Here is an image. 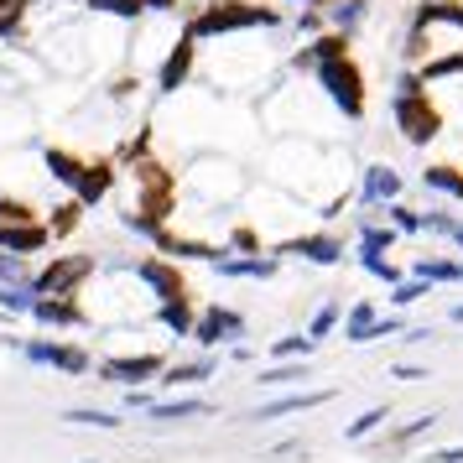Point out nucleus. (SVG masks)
<instances>
[{
    "mask_svg": "<svg viewBox=\"0 0 463 463\" xmlns=\"http://www.w3.org/2000/svg\"><path fill=\"white\" fill-rule=\"evenodd\" d=\"M198 43H224L240 32H281L287 26V5H266V0H209L203 11L183 16Z\"/></svg>",
    "mask_w": 463,
    "mask_h": 463,
    "instance_id": "nucleus-1",
    "label": "nucleus"
},
{
    "mask_svg": "<svg viewBox=\"0 0 463 463\" xmlns=\"http://www.w3.org/2000/svg\"><path fill=\"white\" fill-rule=\"evenodd\" d=\"M313 89L338 109V115H344V120H349V126H359V120L370 115V89H364V68H359L354 58H338V63H317Z\"/></svg>",
    "mask_w": 463,
    "mask_h": 463,
    "instance_id": "nucleus-2",
    "label": "nucleus"
},
{
    "mask_svg": "<svg viewBox=\"0 0 463 463\" xmlns=\"http://www.w3.org/2000/svg\"><path fill=\"white\" fill-rule=\"evenodd\" d=\"M391 120H396V130H401L406 146L427 151L442 130H448V109L438 105L432 89H417V94H391Z\"/></svg>",
    "mask_w": 463,
    "mask_h": 463,
    "instance_id": "nucleus-3",
    "label": "nucleus"
},
{
    "mask_svg": "<svg viewBox=\"0 0 463 463\" xmlns=\"http://www.w3.org/2000/svg\"><path fill=\"white\" fill-rule=\"evenodd\" d=\"M126 172H130V183H136V213L167 224L172 213H177V172L167 162H156V156H136V162H126Z\"/></svg>",
    "mask_w": 463,
    "mask_h": 463,
    "instance_id": "nucleus-4",
    "label": "nucleus"
},
{
    "mask_svg": "<svg viewBox=\"0 0 463 463\" xmlns=\"http://www.w3.org/2000/svg\"><path fill=\"white\" fill-rule=\"evenodd\" d=\"M193 79H198V37H193V26L183 22L177 37H172V47L162 52L156 73H151V89H156L162 99H172V94H183Z\"/></svg>",
    "mask_w": 463,
    "mask_h": 463,
    "instance_id": "nucleus-5",
    "label": "nucleus"
},
{
    "mask_svg": "<svg viewBox=\"0 0 463 463\" xmlns=\"http://www.w3.org/2000/svg\"><path fill=\"white\" fill-rule=\"evenodd\" d=\"M94 271H99L94 255H52L47 266L32 271V292L37 297H79V287H84Z\"/></svg>",
    "mask_w": 463,
    "mask_h": 463,
    "instance_id": "nucleus-6",
    "label": "nucleus"
},
{
    "mask_svg": "<svg viewBox=\"0 0 463 463\" xmlns=\"http://www.w3.org/2000/svg\"><path fill=\"white\" fill-rule=\"evenodd\" d=\"M130 271L146 281V292L156 297V307H167V302H198L188 271L177 260H167V255H141V260H130Z\"/></svg>",
    "mask_w": 463,
    "mask_h": 463,
    "instance_id": "nucleus-7",
    "label": "nucleus"
},
{
    "mask_svg": "<svg viewBox=\"0 0 463 463\" xmlns=\"http://www.w3.org/2000/svg\"><path fill=\"white\" fill-rule=\"evenodd\" d=\"M32 364H43V370H58V375H89L94 370V359H89L84 344H68V338H26L16 344Z\"/></svg>",
    "mask_w": 463,
    "mask_h": 463,
    "instance_id": "nucleus-8",
    "label": "nucleus"
},
{
    "mask_svg": "<svg viewBox=\"0 0 463 463\" xmlns=\"http://www.w3.org/2000/svg\"><path fill=\"white\" fill-rule=\"evenodd\" d=\"M94 375L105 385H126V391H141L146 380H162L167 375V359L162 354H115V359H99Z\"/></svg>",
    "mask_w": 463,
    "mask_h": 463,
    "instance_id": "nucleus-9",
    "label": "nucleus"
},
{
    "mask_svg": "<svg viewBox=\"0 0 463 463\" xmlns=\"http://www.w3.org/2000/svg\"><path fill=\"white\" fill-rule=\"evenodd\" d=\"M230 338H245V313H234L224 302L198 307V323H193V344H198V349H219V344H230Z\"/></svg>",
    "mask_w": 463,
    "mask_h": 463,
    "instance_id": "nucleus-10",
    "label": "nucleus"
},
{
    "mask_svg": "<svg viewBox=\"0 0 463 463\" xmlns=\"http://www.w3.org/2000/svg\"><path fill=\"white\" fill-rule=\"evenodd\" d=\"M271 255H302L313 266H338L344 260V240L334 230H313V234H292V240H276Z\"/></svg>",
    "mask_w": 463,
    "mask_h": 463,
    "instance_id": "nucleus-11",
    "label": "nucleus"
},
{
    "mask_svg": "<svg viewBox=\"0 0 463 463\" xmlns=\"http://www.w3.org/2000/svg\"><path fill=\"white\" fill-rule=\"evenodd\" d=\"M401 172L391 167V162H370V167L359 172V188H354V198L364 203V209H385V203H396L401 198Z\"/></svg>",
    "mask_w": 463,
    "mask_h": 463,
    "instance_id": "nucleus-12",
    "label": "nucleus"
},
{
    "mask_svg": "<svg viewBox=\"0 0 463 463\" xmlns=\"http://www.w3.org/2000/svg\"><path fill=\"white\" fill-rule=\"evenodd\" d=\"M120 162H115V156H99V162H89L84 167V177H79V188H73V198H79V203H84V209H99V203H105L109 193H115V183H120Z\"/></svg>",
    "mask_w": 463,
    "mask_h": 463,
    "instance_id": "nucleus-13",
    "label": "nucleus"
},
{
    "mask_svg": "<svg viewBox=\"0 0 463 463\" xmlns=\"http://www.w3.org/2000/svg\"><path fill=\"white\" fill-rule=\"evenodd\" d=\"M213 271L224 276V281H271L276 271H281V255H234L224 250L219 260H213Z\"/></svg>",
    "mask_w": 463,
    "mask_h": 463,
    "instance_id": "nucleus-14",
    "label": "nucleus"
},
{
    "mask_svg": "<svg viewBox=\"0 0 463 463\" xmlns=\"http://www.w3.org/2000/svg\"><path fill=\"white\" fill-rule=\"evenodd\" d=\"M338 396V385H323V391H292V396H276L266 406H255V421H276V417H302V411H317Z\"/></svg>",
    "mask_w": 463,
    "mask_h": 463,
    "instance_id": "nucleus-15",
    "label": "nucleus"
},
{
    "mask_svg": "<svg viewBox=\"0 0 463 463\" xmlns=\"http://www.w3.org/2000/svg\"><path fill=\"white\" fill-rule=\"evenodd\" d=\"M47 245H52L47 219H37V224H0V250H5V255L32 260V255H47Z\"/></svg>",
    "mask_w": 463,
    "mask_h": 463,
    "instance_id": "nucleus-16",
    "label": "nucleus"
},
{
    "mask_svg": "<svg viewBox=\"0 0 463 463\" xmlns=\"http://www.w3.org/2000/svg\"><path fill=\"white\" fill-rule=\"evenodd\" d=\"M32 323H37V328H84L89 313H84V302H79V297H37Z\"/></svg>",
    "mask_w": 463,
    "mask_h": 463,
    "instance_id": "nucleus-17",
    "label": "nucleus"
},
{
    "mask_svg": "<svg viewBox=\"0 0 463 463\" xmlns=\"http://www.w3.org/2000/svg\"><path fill=\"white\" fill-rule=\"evenodd\" d=\"M421 188L448 198V203H463V167L458 162H427L421 167Z\"/></svg>",
    "mask_w": 463,
    "mask_h": 463,
    "instance_id": "nucleus-18",
    "label": "nucleus"
},
{
    "mask_svg": "<svg viewBox=\"0 0 463 463\" xmlns=\"http://www.w3.org/2000/svg\"><path fill=\"white\" fill-rule=\"evenodd\" d=\"M43 167H47V177H52V183H58V188H79V177H84V156H79V151H68V146H47L43 151Z\"/></svg>",
    "mask_w": 463,
    "mask_h": 463,
    "instance_id": "nucleus-19",
    "label": "nucleus"
},
{
    "mask_svg": "<svg viewBox=\"0 0 463 463\" xmlns=\"http://www.w3.org/2000/svg\"><path fill=\"white\" fill-rule=\"evenodd\" d=\"M411 26H448V32H463V0H421L411 11Z\"/></svg>",
    "mask_w": 463,
    "mask_h": 463,
    "instance_id": "nucleus-20",
    "label": "nucleus"
},
{
    "mask_svg": "<svg viewBox=\"0 0 463 463\" xmlns=\"http://www.w3.org/2000/svg\"><path fill=\"white\" fill-rule=\"evenodd\" d=\"M411 276L432 281V287H458L463 260H453V255H417V260H411Z\"/></svg>",
    "mask_w": 463,
    "mask_h": 463,
    "instance_id": "nucleus-21",
    "label": "nucleus"
},
{
    "mask_svg": "<svg viewBox=\"0 0 463 463\" xmlns=\"http://www.w3.org/2000/svg\"><path fill=\"white\" fill-rule=\"evenodd\" d=\"M213 417V406L203 396H177V401H151V421H193Z\"/></svg>",
    "mask_w": 463,
    "mask_h": 463,
    "instance_id": "nucleus-22",
    "label": "nucleus"
},
{
    "mask_svg": "<svg viewBox=\"0 0 463 463\" xmlns=\"http://www.w3.org/2000/svg\"><path fill=\"white\" fill-rule=\"evenodd\" d=\"M203 380H213V354L188 359V364H167V375L156 380V385L162 391H183V385H203Z\"/></svg>",
    "mask_w": 463,
    "mask_h": 463,
    "instance_id": "nucleus-23",
    "label": "nucleus"
},
{
    "mask_svg": "<svg viewBox=\"0 0 463 463\" xmlns=\"http://www.w3.org/2000/svg\"><path fill=\"white\" fill-rule=\"evenodd\" d=\"M396 240H401V234L391 230V224H380L375 213H364V219H359V250H364V255H391V250H396Z\"/></svg>",
    "mask_w": 463,
    "mask_h": 463,
    "instance_id": "nucleus-24",
    "label": "nucleus"
},
{
    "mask_svg": "<svg viewBox=\"0 0 463 463\" xmlns=\"http://www.w3.org/2000/svg\"><path fill=\"white\" fill-rule=\"evenodd\" d=\"M421 84H448V79H463V47H453V52H438V58H427V63L417 68Z\"/></svg>",
    "mask_w": 463,
    "mask_h": 463,
    "instance_id": "nucleus-25",
    "label": "nucleus"
},
{
    "mask_svg": "<svg viewBox=\"0 0 463 463\" xmlns=\"http://www.w3.org/2000/svg\"><path fill=\"white\" fill-rule=\"evenodd\" d=\"M370 5H375V0H334V5H328V26L354 37L359 26H364V16H370Z\"/></svg>",
    "mask_w": 463,
    "mask_h": 463,
    "instance_id": "nucleus-26",
    "label": "nucleus"
},
{
    "mask_svg": "<svg viewBox=\"0 0 463 463\" xmlns=\"http://www.w3.org/2000/svg\"><path fill=\"white\" fill-rule=\"evenodd\" d=\"M52 213V219H47V230H52V240H68V234H79V224H84V203H79V198H73V193H68L63 203H58V209H47Z\"/></svg>",
    "mask_w": 463,
    "mask_h": 463,
    "instance_id": "nucleus-27",
    "label": "nucleus"
},
{
    "mask_svg": "<svg viewBox=\"0 0 463 463\" xmlns=\"http://www.w3.org/2000/svg\"><path fill=\"white\" fill-rule=\"evenodd\" d=\"M380 323V307L375 302H354L349 313H344V338L349 344H370V328Z\"/></svg>",
    "mask_w": 463,
    "mask_h": 463,
    "instance_id": "nucleus-28",
    "label": "nucleus"
},
{
    "mask_svg": "<svg viewBox=\"0 0 463 463\" xmlns=\"http://www.w3.org/2000/svg\"><path fill=\"white\" fill-rule=\"evenodd\" d=\"M156 323L177 338H193V323H198V302H167V307H156Z\"/></svg>",
    "mask_w": 463,
    "mask_h": 463,
    "instance_id": "nucleus-29",
    "label": "nucleus"
},
{
    "mask_svg": "<svg viewBox=\"0 0 463 463\" xmlns=\"http://www.w3.org/2000/svg\"><path fill=\"white\" fill-rule=\"evenodd\" d=\"M297 380H307V359H287V364H271V370H260L255 385H266V391H287Z\"/></svg>",
    "mask_w": 463,
    "mask_h": 463,
    "instance_id": "nucleus-30",
    "label": "nucleus"
},
{
    "mask_svg": "<svg viewBox=\"0 0 463 463\" xmlns=\"http://www.w3.org/2000/svg\"><path fill=\"white\" fill-rule=\"evenodd\" d=\"M89 16H109V22H141V0H79Z\"/></svg>",
    "mask_w": 463,
    "mask_h": 463,
    "instance_id": "nucleus-31",
    "label": "nucleus"
},
{
    "mask_svg": "<svg viewBox=\"0 0 463 463\" xmlns=\"http://www.w3.org/2000/svg\"><path fill=\"white\" fill-rule=\"evenodd\" d=\"M63 421H79V427H99V432H120L126 417L120 411H99V406H68Z\"/></svg>",
    "mask_w": 463,
    "mask_h": 463,
    "instance_id": "nucleus-32",
    "label": "nucleus"
},
{
    "mask_svg": "<svg viewBox=\"0 0 463 463\" xmlns=\"http://www.w3.org/2000/svg\"><path fill=\"white\" fill-rule=\"evenodd\" d=\"M43 209L32 198H16V193H0V224H37Z\"/></svg>",
    "mask_w": 463,
    "mask_h": 463,
    "instance_id": "nucleus-33",
    "label": "nucleus"
},
{
    "mask_svg": "<svg viewBox=\"0 0 463 463\" xmlns=\"http://www.w3.org/2000/svg\"><path fill=\"white\" fill-rule=\"evenodd\" d=\"M338 328H344V307H338V302H323V307L313 313V323H307V338L323 344V338H334Z\"/></svg>",
    "mask_w": 463,
    "mask_h": 463,
    "instance_id": "nucleus-34",
    "label": "nucleus"
},
{
    "mask_svg": "<svg viewBox=\"0 0 463 463\" xmlns=\"http://www.w3.org/2000/svg\"><path fill=\"white\" fill-rule=\"evenodd\" d=\"M385 421H391V406H370V411H359V417L344 427V438H349V442H364L370 432H380Z\"/></svg>",
    "mask_w": 463,
    "mask_h": 463,
    "instance_id": "nucleus-35",
    "label": "nucleus"
},
{
    "mask_svg": "<svg viewBox=\"0 0 463 463\" xmlns=\"http://www.w3.org/2000/svg\"><path fill=\"white\" fill-rule=\"evenodd\" d=\"M375 213H385V224H391V230L396 234H421V213L411 209V203H385V209H375Z\"/></svg>",
    "mask_w": 463,
    "mask_h": 463,
    "instance_id": "nucleus-36",
    "label": "nucleus"
},
{
    "mask_svg": "<svg viewBox=\"0 0 463 463\" xmlns=\"http://www.w3.org/2000/svg\"><path fill=\"white\" fill-rule=\"evenodd\" d=\"M359 266L375 276V281H385V287H401V281H406V271H401L391 255H364V250H359Z\"/></svg>",
    "mask_w": 463,
    "mask_h": 463,
    "instance_id": "nucleus-37",
    "label": "nucleus"
},
{
    "mask_svg": "<svg viewBox=\"0 0 463 463\" xmlns=\"http://www.w3.org/2000/svg\"><path fill=\"white\" fill-rule=\"evenodd\" d=\"M313 349H317V344L307 334H287V338H276V344H271V359H276V364H287V359H307Z\"/></svg>",
    "mask_w": 463,
    "mask_h": 463,
    "instance_id": "nucleus-38",
    "label": "nucleus"
},
{
    "mask_svg": "<svg viewBox=\"0 0 463 463\" xmlns=\"http://www.w3.org/2000/svg\"><path fill=\"white\" fill-rule=\"evenodd\" d=\"M32 307H37V292H32V281H26V287H0V313H22V317H32Z\"/></svg>",
    "mask_w": 463,
    "mask_h": 463,
    "instance_id": "nucleus-39",
    "label": "nucleus"
},
{
    "mask_svg": "<svg viewBox=\"0 0 463 463\" xmlns=\"http://www.w3.org/2000/svg\"><path fill=\"white\" fill-rule=\"evenodd\" d=\"M432 427H438V417L427 411V417H417V421H406V427H396V432L385 438V448H411V442H417V438H427Z\"/></svg>",
    "mask_w": 463,
    "mask_h": 463,
    "instance_id": "nucleus-40",
    "label": "nucleus"
},
{
    "mask_svg": "<svg viewBox=\"0 0 463 463\" xmlns=\"http://www.w3.org/2000/svg\"><path fill=\"white\" fill-rule=\"evenodd\" d=\"M427 292H432V281H421V276H406L401 287H391V307H417Z\"/></svg>",
    "mask_w": 463,
    "mask_h": 463,
    "instance_id": "nucleus-41",
    "label": "nucleus"
},
{
    "mask_svg": "<svg viewBox=\"0 0 463 463\" xmlns=\"http://www.w3.org/2000/svg\"><path fill=\"white\" fill-rule=\"evenodd\" d=\"M26 281H32V266H26L22 255L0 250V287H26Z\"/></svg>",
    "mask_w": 463,
    "mask_h": 463,
    "instance_id": "nucleus-42",
    "label": "nucleus"
},
{
    "mask_svg": "<svg viewBox=\"0 0 463 463\" xmlns=\"http://www.w3.org/2000/svg\"><path fill=\"white\" fill-rule=\"evenodd\" d=\"M453 230H458V213H448V209H427L421 213V234H442V240H453Z\"/></svg>",
    "mask_w": 463,
    "mask_h": 463,
    "instance_id": "nucleus-43",
    "label": "nucleus"
},
{
    "mask_svg": "<svg viewBox=\"0 0 463 463\" xmlns=\"http://www.w3.org/2000/svg\"><path fill=\"white\" fill-rule=\"evenodd\" d=\"M230 250H234V255H266V245H260V234H255L250 224H234Z\"/></svg>",
    "mask_w": 463,
    "mask_h": 463,
    "instance_id": "nucleus-44",
    "label": "nucleus"
},
{
    "mask_svg": "<svg viewBox=\"0 0 463 463\" xmlns=\"http://www.w3.org/2000/svg\"><path fill=\"white\" fill-rule=\"evenodd\" d=\"M297 32L313 43L317 32H328V11H313V5H307V11H297Z\"/></svg>",
    "mask_w": 463,
    "mask_h": 463,
    "instance_id": "nucleus-45",
    "label": "nucleus"
},
{
    "mask_svg": "<svg viewBox=\"0 0 463 463\" xmlns=\"http://www.w3.org/2000/svg\"><path fill=\"white\" fill-rule=\"evenodd\" d=\"M136 89H141V79H136V73H120V79H109V99H130V94H136Z\"/></svg>",
    "mask_w": 463,
    "mask_h": 463,
    "instance_id": "nucleus-46",
    "label": "nucleus"
},
{
    "mask_svg": "<svg viewBox=\"0 0 463 463\" xmlns=\"http://www.w3.org/2000/svg\"><path fill=\"white\" fill-rule=\"evenodd\" d=\"M141 11H146V16H177L183 0H141Z\"/></svg>",
    "mask_w": 463,
    "mask_h": 463,
    "instance_id": "nucleus-47",
    "label": "nucleus"
},
{
    "mask_svg": "<svg viewBox=\"0 0 463 463\" xmlns=\"http://www.w3.org/2000/svg\"><path fill=\"white\" fill-rule=\"evenodd\" d=\"M427 463H463V442L458 448H438V453H427Z\"/></svg>",
    "mask_w": 463,
    "mask_h": 463,
    "instance_id": "nucleus-48",
    "label": "nucleus"
},
{
    "mask_svg": "<svg viewBox=\"0 0 463 463\" xmlns=\"http://www.w3.org/2000/svg\"><path fill=\"white\" fill-rule=\"evenodd\" d=\"M391 375L396 380H427V370H421V364H391Z\"/></svg>",
    "mask_w": 463,
    "mask_h": 463,
    "instance_id": "nucleus-49",
    "label": "nucleus"
},
{
    "mask_svg": "<svg viewBox=\"0 0 463 463\" xmlns=\"http://www.w3.org/2000/svg\"><path fill=\"white\" fill-rule=\"evenodd\" d=\"M287 5H302V11H307V5H313V11H328L334 0H287Z\"/></svg>",
    "mask_w": 463,
    "mask_h": 463,
    "instance_id": "nucleus-50",
    "label": "nucleus"
},
{
    "mask_svg": "<svg viewBox=\"0 0 463 463\" xmlns=\"http://www.w3.org/2000/svg\"><path fill=\"white\" fill-rule=\"evenodd\" d=\"M448 245H458V250H463V219H458V230H453V240H448Z\"/></svg>",
    "mask_w": 463,
    "mask_h": 463,
    "instance_id": "nucleus-51",
    "label": "nucleus"
},
{
    "mask_svg": "<svg viewBox=\"0 0 463 463\" xmlns=\"http://www.w3.org/2000/svg\"><path fill=\"white\" fill-rule=\"evenodd\" d=\"M448 317H453V323H463V302H458V307H453V313H448Z\"/></svg>",
    "mask_w": 463,
    "mask_h": 463,
    "instance_id": "nucleus-52",
    "label": "nucleus"
}]
</instances>
